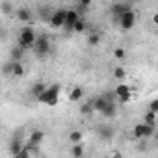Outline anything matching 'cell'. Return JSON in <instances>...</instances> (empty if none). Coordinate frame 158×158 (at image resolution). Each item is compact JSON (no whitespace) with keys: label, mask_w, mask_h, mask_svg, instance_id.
<instances>
[{"label":"cell","mask_w":158,"mask_h":158,"mask_svg":"<svg viewBox=\"0 0 158 158\" xmlns=\"http://www.w3.org/2000/svg\"><path fill=\"white\" fill-rule=\"evenodd\" d=\"M37 41V34L32 26H23L17 34V45L24 50H34V45Z\"/></svg>","instance_id":"obj_1"},{"label":"cell","mask_w":158,"mask_h":158,"mask_svg":"<svg viewBox=\"0 0 158 158\" xmlns=\"http://www.w3.org/2000/svg\"><path fill=\"white\" fill-rule=\"evenodd\" d=\"M71 154L76 156V158L84 156V147H82V143H73V147H71Z\"/></svg>","instance_id":"obj_20"},{"label":"cell","mask_w":158,"mask_h":158,"mask_svg":"<svg viewBox=\"0 0 158 158\" xmlns=\"http://www.w3.org/2000/svg\"><path fill=\"white\" fill-rule=\"evenodd\" d=\"M84 99V89L80 86H74L71 91H69V101L71 102H80Z\"/></svg>","instance_id":"obj_11"},{"label":"cell","mask_w":158,"mask_h":158,"mask_svg":"<svg viewBox=\"0 0 158 158\" xmlns=\"http://www.w3.org/2000/svg\"><path fill=\"white\" fill-rule=\"evenodd\" d=\"M110 104V99L106 95H101V97H93V108L97 114H102L106 110V106Z\"/></svg>","instance_id":"obj_8"},{"label":"cell","mask_w":158,"mask_h":158,"mask_svg":"<svg viewBox=\"0 0 158 158\" xmlns=\"http://www.w3.org/2000/svg\"><path fill=\"white\" fill-rule=\"evenodd\" d=\"M65 19H67V10H65V8H60V10H54V11H52L48 23H50L52 28L58 30V28H63V26H65Z\"/></svg>","instance_id":"obj_5"},{"label":"cell","mask_w":158,"mask_h":158,"mask_svg":"<svg viewBox=\"0 0 158 158\" xmlns=\"http://www.w3.org/2000/svg\"><path fill=\"white\" fill-rule=\"evenodd\" d=\"M152 132H154V127L143 121V123L134 125V128H132V138H134V139H145V138H149Z\"/></svg>","instance_id":"obj_4"},{"label":"cell","mask_w":158,"mask_h":158,"mask_svg":"<svg viewBox=\"0 0 158 158\" xmlns=\"http://www.w3.org/2000/svg\"><path fill=\"white\" fill-rule=\"evenodd\" d=\"M147 110H152V112L158 114V99H152V101L149 102V108H147Z\"/></svg>","instance_id":"obj_29"},{"label":"cell","mask_w":158,"mask_h":158,"mask_svg":"<svg viewBox=\"0 0 158 158\" xmlns=\"http://www.w3.org/2000/svg\"><path fill=\"white\" fill-rule=\"evenodd\" d=\"M86 28H88V23L80 17V19H78V23L74 24V32L76 34H82V32H86Z\"/></svg>","instance_id":"obj_24"},{"label":"cell","mask_w":158,"mask_h":158,"mask_svg":"<svg viewBox=\"0 0 158 158\" xmlns=\"http://www.w3.org/2000/svg\"><path fill=\"white\" fill-rule=\"evenodd\" d=\"M115 114H117V101H110V104L106 106V110L102 112V115L108 117V119H112V117H115Z\"/></svg>","instance_id":"obj_13"},{"label":"cell","mask_w":158,"mask_h":158,"mask_svg":"<svg viewBox=\"0 0 158 158\" xmlns=\"http://www.w3.org/2000/svg\"><path fill=\"white\" fill-rule=\"evenodd\" d=\"M43 139H45V132H43V130H39V128L32 130V132H30V136H28V143H30V145H41V143H43Z\"/></svg>","instance_id":"obj_9"},{"label":"cell","mask_w":158,"mask_h":158,"mask_svg":"<svg viewBox=\"0 0 158 158\" xmlns=\"http://www.w3.org/2000/svg\"><path fill=\"white\" fill-rule=\"evenodd\" d=\"M24 145L26 143H23V141H19V139H15V141H11V145H10V152H11V156H19L21 154V151L24 149Z\"/></svg>","instance_id":"obj_14"},{"label":"cell","mask_w":158,"mask_h":158,"mask_svg":"<svg viewBox=\"0 0 158 158\" xmlns=\"http://www.w3.org/2000/svg\"><path fill=\"white\" fill-rule=\"evenodd\" d=\"M114 58H115V60H125V58H127V50L121 48V47H117V48L114 50Z\"/></svg>","instance_id":"obj_25"},{"label":"cell","mask_w":158,"mask_h":158,"mask_svg":"<svg viewBox=\"0 0 158 158\" xmlns=\"http://www.w3.org/2000/svg\"><path fill=\"white\" fill-rule=\"evenodd\" d=\"M34 52L37 56H47L50 52V39L47 35H37V41L34 45Z\"/></svg>","instance_id":"obj_6"},{"label":"cell","mask_w":158,"mask_h":158,"mask_svg":"<svg viewBox=\"0 0 158 158\" xmlns=\"http://www.w3.org/2000/svg\"><path fill=\"white\" fill-rule=\"evenodd\" d=\"M45 89H47V84H45V82H35V84L32 86V95H34V99H37Z\"/></svg>","instance_id":"obj_15"},{"label":"cell","mask_w":158,"mask_h":158,"mask_svg":"<svg viewBox=\"0 0 158 158\" xmlns=\"http://www.w3.org/2000/svg\"><path fill=\"white\" fill-rule=\"evenodd\" d=\"M128 10H132L128 4H125V2H119V4H114V6H112V15H114V17H115V21H117V19H119L123 13H127Z\"/></svg>","instance_id":"obj_10"},{"label":"cell","mask_w":158,"mask_h":158,"mask_svg":"<svg viewBox=\"0 0 158 158\" xmlns=\"http://www.w3.org/2000/svg\"><path fill=\"white\" fill-rule=\"evenodd\" d=\"M156 112H152V110H147L145 112V115H143V121L145 123H149V125H152V127H156Z\"/></svg>","instance_id":"obj_19"},{"label":"cell","mask_w":158,"mask_h":158,"mask_svg":"<svg viewBox=\"0 0 158 158\" xmlns=\"http://www.w3.org/2000/svg\"><path fill=\"white\" fill-rule=\"evenodd\" d=\"M15 17H17L21 23H30V21H32V13H30V10H26V8H21V10H17Z\"/></svg>","instance_id":"obj_12"},{"label":"cell","mask_w":158,"mask_h":158,"mask_svg":"<svg viewBox=\"0 0 158 158\" xmlns=\"http://www.w3.org/2000/svg\"><path fill=\"white\" fill-rule=\"evenodd\" d=\"M93 112H95V108H93V99L88 101V102H84V104L80 106V114H84V115H91Z\"/></svg>","instance_id":"obj_18"},{"label":"cell","mask_w":158,"mask_h":158,"mask_svg":"<svg viewBox=\"0 0 158 158\" xmlns=\"http://www.w3.org/2000/svg\"><path fill=\"white\" fill-rule=\"evenodd\" d=\"M114 91H115V97H119V95H127V93H132V88H130L128 84H123V82H119V84H117V88H115Z\"/></svg>","instance_id":"obj_16"},{"label":"cell","mask_w":158,"mask_h":158,"mask_svg":"<svg viewBox=\"0 0 158 158\" xmlns=\"http://www.w3.org/2000/svg\"><path fill=\"white\" fill-rule=\"evenodd\" d=\"M156 145H158V134H156Z\"/></svg>","instance_id":"obj_32"},{"label":"cell","mask_w":158,"mask_h":158,"mask_svg":"<svg viewBox=\"0 0 158 158\" xmlns=\"http://www.w3.org/2000/svg\"><path fill=\"white\" fill-rule=\"evenodd\" d=\"M4 13H10V4H8V2L4 4Z\"/></svg>","instance_id":"obj_31"},{"label":"cell","mask_w":158,"mask_h":158,"mask_svg":"<svg viewBox=\"0 0 158 158\" xmlns=\"http://www.w3.org/2000/svg\"><path fill=\"white\" fill-rule=\"evenodd\" d=\"M78 19H80V11L78 10H67V19H65V26H63V30H67V32H74V24L78 23Z\"/></svg>","instance_id":"obj_7"},{"label":"cell","mask_w":158,"mask_h":158,"mask_svg":"<svg viewBox=\"0 0 158 158\" xmlns=\"http://www.w3.org/2000/svg\"><path fill=\"white\" fill-rule=\"evenodd\" d=\"M82 139H84V134L80 130H71L69 132V141L71 143H82Z\"/></svg>","instance_id":"obj_17"},{"label":"cell","mask_w":158,"mask_h":158,"mask_svg":"<svg viewBox=\"0 0 158 158\" xmlns=\"http://www.w3.org/2000/svg\"><path fill=\"white\" fill-rule=\"evenodd\" d=\"M99 43H101V34L93 32V34L88 35V45H89V47H97Z\"/></svg>","instance_id":"obj_21"},{"label":"cell","mask_w":158,"mask_h":158,"mask_svg":"<svg viewBox=\"0 0 158 158\" xmlns=\"http://www.w3.org/2000/svg\"><path fill=\"white\" fill-rule=\"evenodd\" d=\"M91 2H93V0H78V11H86V8H89L91 6Z\"/></svg>","instance_id":"obj_27"},{"label":"cell","mask_w":158,"mask_h":158,"mask_svg":"<svg viewBox=\"0 0 158 158\" xmlns=\"http://www.w3.org/2000/svg\"><path fill=\"white\" fill-rule=\"evenodd\" d=\"M152 24H156V26H158V11L152 15Z\"/></svg>","instance_id":"obj_30"},{"label":"cell","mask_w":158,"mask_h":158,"mask_svg":"<svg viewBox=\"0 0 158 158\" xmlns=\"http://www.w3.org/2000/svg\"><path fill=\"white\" fill-rule=\"evenodd\" d=\"M136 23H138V15H136V11H134V10H128L127 13H123V15L117 19L119 28H121V30H125V32L132 30V28L136 26Z\"/></svg>","instance_id":"obj_3"},{"label":"cell","mask_w":158,"mask_h":158,"mask_svg":"<svg viewBox=\"0 0 158 158\" xmlns=\"http://www.w3.org/2000/svg\"><path fill=\"white\" fill-rule=\"evenodd\" d=\"M23 56H24V48H21V47L17 45V48H13V50H11V60L21 61V60H23Z\"/></svg>","instance_id":"obj_22"},{"label":"cell","mask_w":158,"mask_h":158,"mask_svg":"<svg viewBox=\"0 0 158 158\" xmlns=\"http://www.w3.org/2000/svg\"><path fill=\"white\" fill-rule=\"evenodd\" d=\"M99 134H101V138H104V139H110V138L114 136V132L110 130V127H102V128L99 130Z\"/></svg>","instance_id":"obj_26"},{"label":"cell","mask_w":158,"mask_h":158,"mask_svg":"<svg viewBox=\"0 0 158 158\" xmlns=\"http://www.w3.org/2000/svg\"><path fill=\"white\" fill-rule=\"evenodd\" d=\"M60 93H61V88L60 84H50L47 86V89L37 97V101L41 104H47V106H56L60 102Z\"/></svg>","instance_id":"obj_2"},{"label":"cell","mask_w":158,"mask_h":158,"mask_svg":"<svg viewBox=\"0 0 158 158\" xmlns=\"http://www.w3.org/2000/svg\"><path fill=\"white\" fill-rule=\"evenodd\" d=\"M125 76H127V71H125V67H115L114 69V78L115 80H125Z\"/></svg>","instance_id":"obj_23"},{"label":"cell","mask_w":158,"mask_h":158,"mask_svg":"<svg viewBox=\"0 0 158 158\" xmlns=\"http://www.w3.org/2000/svg\"><path fill=\"white\" fill-rule=\"evenodd\" d=\"M132 95H134V91H132V93H127V95H119V97H117V102H119V104H127V102L132 101Z\"/></svg>","instance_id":"obj_28"}]
</instances>
